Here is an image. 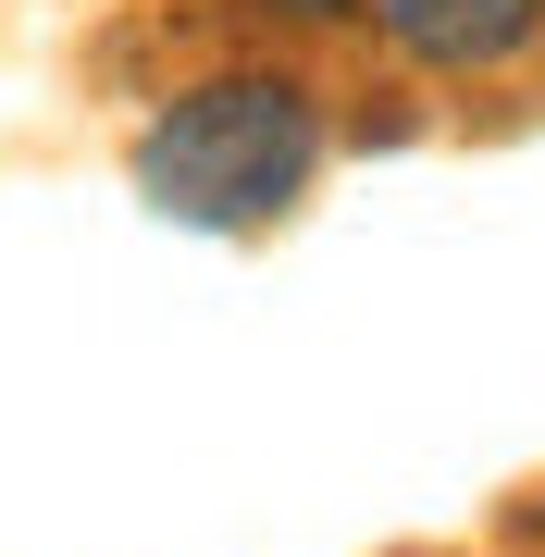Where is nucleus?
<instances>
[{"instance_id":"1","label":"nucleus","mask_w":545,"mask_h":557,"mask_svg":"<svg viewBox=\"0 0 545 557\" xmlns=\"http://www.w3.org/2000/svg\"><path fill=\"white\" fill-rule=\"evenodd\" d=\"M323 149H335V124H323V87L298 62H211V75L149 100L124 174L186 236H261V223H285L310 199Z\"/></svg>"},{"instance_id":"2","label":"nucleus","mask_w":545,"mask_h":557,"mask_svg":"<svg viewBox=\"0 0 545 557\" xmlns=\"http://www.w3.org/2000/svg\"><path fill=\"white\" fill-rule=\"evenodd\" d=\"M372 38L409 62V75L484 87L545 38V0H372Z\"/></svg>"},{"instance_id":"3","label":"nucleus","mask_w":545,"mask_h":557,"mask_svg":"<svg viewBox=\"0 0 545 557\" xmlns=\"http://www.w3.org/2000/svg\"><path fill=\"white\" fill-rule=\"evenodd\" d=\"M236 13H261V25H285V38H323V25H360L372 0H236Z\"/></svg>"}]
</instances>
